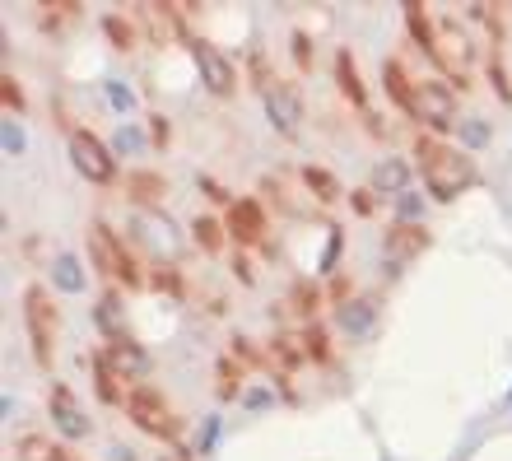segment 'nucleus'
<instances>
[{
	"label": "nucleus",
	"instance_id": "f257e3e1",
	"mask_svg": "<svg viewBox=\"0 0 512 461\" xmlns=\"http://www.w3.org/2000/svg\"><path fill=\"white\" fill-rule=\"evenodd\" d=\"M415 159L419 173H424V187H429L433 201H457L461 191H471L480 182L475 173V159L466 150H452L433 136H415Z\"/></svg>",
	"mask_w": 512,
	"mask_h": 461
},
{
	"label": "nucleus",
	"instance_id": "f03ea898",
	"mask_svg": "<svg viewBox=\"0 0 512 461\" xmlns=\"http://www.w3.org/2000/svg\"><path fill=\"white\" fill-rule=\"evenodd\" d=\"M84 238H89V261H94V271H103L108 280H117V285H126V289L145 285V275H140V266H135L131 247H126L103 219H94Z\"/></svg>",
	"mask_w": 512,
	"mask_h": 461
},
{
	"label": "nucleus",
	"instance_id": "7ed1b4c3",
	"mask_svg": "<svg viewBox=\"0 0 512 461\" xmlns=\"http://www.w3.org/2000/svg\"><path fill=\"white\" fill-rule=\"evenodd\" d=\"M126 415L135 420V429H145L149 438H163V443H177V434H182V420L163 401L159 387H149V382H135L126 392Z\"/></svg>",
	"mask_w": 512,
	"mask_h": 461
},
{
	"label": "nucleus",
	"instance_id": "20e7f679",
	"mask_svg": "<svg viewBox=\"0 0 512 461\" xmlns=\"http://www.w3.org/2000/svg\"><path fill=\"white\" fill-rule=\"evenodd\" d=\"M24 331H28V345H33V359L42 368H52V354H56V308H52V294L42 285H28L24 289Z\"/></svg>",
	"mask_w": 512,
	"mask_h": 461
},
{
	"label": "nucleus",
	"instance_id": "39448f33",
	"mask_svg": "<svg viewBox=\"0 0 512 461\" xmlns=\"http://www.w3.org/2000/svg\"><path fill=\"white\" fill-rule=\"evenodd\" d=\"M70 163H75V173L89 177L94 187H103V182L117 177V159H112V150L94 136V131H84V126L70 131Z\"/></svg>",
	"mask_w": 512,
	"mask_h": 461
},
{
	"label": "nucleus",
	"instance_id": "423d86ee",
	"mask_svg": "<svg viewBox=\"0 0 512 461\" xmlns=\"http://www.w3.org/2000/svg\"><path fill=\"white\" fill-rule=\"evenodd\" d=\"M415 122L433 126V131H452L457 126V94L443 80H419L415 84Z\"/></svg>",
	"mask_w": 512,
	"mask_h": 461
},
{
	"label": "nucleus",
	"instance_id": "0eeeda50",
	"mask_svg": "<svg viewBox=\"0 0 512 461\" xmlns=\"http://www.w3.org/2000/svg\"><path fill=\"white\" fill-rule=\"evenodd\" d=\"M224 229H229V238L238 247H261L270 233L261 201H256V196H238V201L229 205V215H224Z\"/></svg>",
	"mask_w": 512,
	"mask_h": 461
},
{
	"label": "nucleus",
	"instance_id": "6e6552de",
	"mask_svg": "<svg viewBox=\"0 0 512 461\" xmlns=\"http://www.w3.org/2000/svg\"><path fill=\"white\" fill-rule=\"evenodd\" d=\"M191 56H196V66H201V84L210 89L215 98H229L233 84H238V70H233V61L224 52H219L215 42L196 38L191 42Z\"/></svg>",
	"mask_w": 512,
	"mask_h": 461
},
{
	"label": "nucleus",
	"instance_id": "1a4fd4ad",
	"mask_svg": "<svg viewBox=\"0 0 512 461\" xmlns=\"http://www.w3.org/2000/svg\"><path fill=\"white\" fill-rule=\"evenodd\" d=\"M47 410H52V424L61 429V438H70V443L94 434V420L84 415V406L75 401V392H70L66 382H56L52 392H47Z\"/></svg>",
	"mask_w": 512,
	"mask_h": 461
},
{
	"label": "nucleus",
	"instance_id": "9d476101",
	"mask_svg": "<svg viewBox=\"0 0 512 461\" xmlns=\"http://www.w3.org/2000/svg\"><path fill=\"white\" fill-rule=\"evenodd\" d=\"M261 98H266V117H270V126H275L280 136H298V126H303V98H298L294 84L275 80Z\"/></svg>",
	"mask_w": 512,
	"mask_h": 461
},
{
	"label": "nucleus",
	"instance_id": "9b49d317",
	"mask_svg": "<svg viewBox=\"0 0 512 461\" xmlns=\"http://www.w3.org/2000/svg\"><path fill=\"white\" fill-rule=\"evenodd\" d=\"M429 247V229L424 224H391L387 238H382V252H387L391 266H405L410 257H419Z\"/></svg>",
	"mask_w": 512,
	"mask_h": 461
},
{
	"label": "nucleus",
	"instance_id": "f8f14e48",
	"mask_svg": "<svg viewBox=\"0 0 512 461\" xmlns=\"http://www.w3.org/2000/svg\"><path fill=\"white\" fill-rule=\"evenodd\" d=\"M89 368H94V392H98V401H108V406H126V378L117 373V364L108 359V350H94V354H89Z\"/></svg>",
	"mask_w": 512,
	"mask_h": 461
},
{
	"label": "nucleus",
	"instance_id": "ddd939ff",
	"mask_svg": "<svg viewBox=\"0 0 512 461\" xmlns=\"http://www.w3.org/2000/svg\"><path fill=\"white\" fill-rule=\"evenodd\" d=\"M401 10H405V28H410V38H415L419 47L429 52L433 66H443V70H447V61H443V38L433 33V19L424 14V5H415V0H410V5H401Z\"/></svg>",
	"mask_w": 512,
	"mask_h": 461
},
{
	"label": "nucleus",
	"instance_id": "4468645a",
	"mask_svg": "<svg viewBox=\"0 0 512 461\" xmlns=\"http://www.w3.org/2000/svg\"><path fill=\"white\" fill-rule=\"evenodd\" d=\"M373 322H378V303L368 299H350V303H340L336 308V326L345 331L350 340H364L368 331H373Z\"/></svg>",
	"mask_w": 512,
	"mask_h": 461
},
{
	"label": "nucleus",
	"instance_id": "2eb2a0df",
	"mask_svg": "<svg viewBox=\"0 0 512 461\" xmlns=\"http://www.w3.org/2000/svg\"><path fill=\"white\" fill-rule=\"evenodd\" d=\"M14 457H19V461H80L75 452H66L61 443H52L47 434H19Z\"/></svg>",
	"mask_w": 512,
	"mask_h": 461
},
{
	"label": "nucleus",
	"instance_id": "dca6fc26",
	"mask_svg": "<svg viewBox=\"0 0 512 461\" xmlns=\"http://www.w3.org/2000/svg\"><path fill=\"white\" fill-rule=\"evenodd\" d=\"M382 84H387V94H391V103H396V108L415 112V84L419 80H410V75H405L401 61H382Z\"/></svg>",
	"mask_w": 512,
	"mask_h": 461
},
{
	"label": "nucleus",
	"instance_id": "f3484780",
	"mask_svg": "<svg viewBox=\"0 0 512 461\" xmlns=\"http://www.w3.org/2000/svg\"><path fill=\"white\" fill-rule=\"evenodd\" d=\"M336 84L340 94L350 98L354 108H368V89H364V75H359V61L350 52H336Z\"/></svg>",
	"mask_w": 512,
	"mask_h": 461
},
{
	"label": "nucleus",
	"instance_id": "a211bd4d",
	"mask_svg": "<svg viewBox=\"0 0 512 461\" xmlns=\"http://www.w3.org/2000/svg\"><path fill=\"white\" fill-rule=\"evenodd\" d=\"M126 187H131V196L140 205H159L163 196H168V182H163V173H149V168H135V173L126 177Z\"/></svg>",
	"mask_w": 512,
	"mask_h": 461
},
{
	"label": "nucleus",
	"instance_id": "6ab92c4d",
	"mask_svg": "<svg viewBox=\"0 0 512 461\" xmlns=\"http://www.w3.org/2000/svg\"><path fill=\"white\" fill-rule=\"evenodd\" d=\"M303 187L312 191V196H317V201L322 205H336L340 196H345V191H340V182L331 173H326V168H317V163H308V168H303Z\"/></svg>",
	"mask_w": 512,
	"mask_h": 461
},
{
	"label": "nucleus",
	"instance_id": "aec40b11",
	"mask_svg": "<svg viewBox=\"0 0 512 461\" xmlns=\"http://www.w3.org/2000/svg\"><path fill=\"white\" fill-rule=\"evenodd\" d=\"M108 359L117 364V373H122V378H135V373H145V368H149V359L135 350V340H112Z\"/></svg>",
	"mask_w": 512,
	"mask_h": 461
},
{
	"label": "nucleus",
	"instance_id": "412c9836",
	"mask_svg": "<svg viewBox=\"0 0 512 461\" xmlns=\"http://www.w3.org/2000/svg\"><path fill=\"white\" fill-rule=\"evenodd\" d=\"M98 326L108 331L112 340H126V322H122V294L108 289L103 299H98Z\"/></svg>",
	"mask_w": 512,
	"mask_h": 461
},
{
	"label": "nucleus",
	"instance_id": "4be33fe9",
	"mask_svg": "<svg viewBox=\"0 0 512 461\" xmlns=\"http://www.w3.org/2000/svg\"><path fill=\"white\" fill-rule=\"evenodd\" d=\"M405 177H410V168H405L401 159H382L378 168H373V191H396V196H405Z\"/></svg>",
	"mask_w": 512,
	"mask_h": 461
},
{
	"label": "nucleus",
	"instance_id": "5701e85b",
	"mask_svg": "<svg viewBox=\"0 0 512 461\" xmlns=\"http://www.w3.org/2000/svg\"><path fill=\"white\" fill-rule=\"evenodd\" d=\"M140 229H145V243L159 247V252H177V238H173V224L159 215H140Z\"/></svg>",
	"mask_w": 512,
	"mask_h": 461
},
{
	"label": "nucleus",
	"instance_id": "b1692460",
	"mask_svg": "<svg viewBox=\"0 0 512 461\" xmlns=\"http://www.w3.org/2000/svg\"><path fill=\"white\" fill-rule=\"evenodd\" d=\"M103 33L112 38V47H117V52H135V42H140L135 24H131V19H122V14H108V19H103Z\"/></svg>",
	"mask_w": 512,
	"mask_h": 461
},
{
	"label": "nucleus",
	"instance_id": "393cba45",
	"mask_svg": "<svg viewBox=\"0 0 512 461\" xmlns=\"http://www.w3.org/2000/svg\"><path fill=\"white\" fill-rule=\"evenodd\" d=\"M191 233H196V243L205 247V252H210V257H215V252H224V224H219V219H210V215H201L196 219V224H191Z\"/></svg>",
	"mask_w": 512,
	"mask_h": 461
},
{
	"label": "nucleus",
	"instance_id": "a878e982",
	"mask_svg": "<svg viewBox=\"0 0 512 461\" xmlns=\"http://www.w3.org/2000/svg\"><path fill=\"white\" fill-rule=\"evenodd\" d=\"M52 280H56L61 289H66V294H80V289H84V271H80V261H75V257H56Z\"/></svg>",
	"mask_w": 512,
	"mask_h": 461
},
{
	"label": "nucleus",
	"instance_id": "bb28decb",
	"mask_svg": "<svg viewBox=\"0 0 512 461\" xmlns=\"http://www.w3.org/2000/svg\"><path fill=\"white\" fill-rule=\"evenodd\" d=\"M303 354H308L312 364H326V359H331V345H326V326L322 322H312L308 331H303Z\"/></svg>",
	"mask_w": 512,
	"mask_h": 461
},
{
	"label": "nucleus",
	"instance_id": "cd10ccee",
	"mask_svg": "<svg viewBox=\"0 0 512 461\" xmlns=\"http://www.w3.org/2000/svg\"><path fill=\"white\" fill-rule=\"evenodd\" d=\"M289 303H294V312L312 317V312H317V303H322V294H317V285H308V280H298L294 294H289Z\"/></svg>",
	"mask_w": 512,
	"mask_h": 461
},
{
	"label": "nucleus",
	"instance_id": "c85d7f7f",
	"mask_svg": "<svg viewBox=\"0 0 512 461\" xmlns=\"http://www.w3.org/2000/svg\"><path fill=\"white\" fill-rule=\"evenodd\" d=\"M149 285L163 289V294H173V299H182V275H177V266H154Z\"/></svg>",
	"mask_w": 512,
	"mask_h": 461
},
{
	"label": "nucleus",
	"instance_id": "c756f323",
	"mask_svg": "<svg viewBox=\"0 0 512 461\" xmlns=\"http://www.w3.org/2000/svg\"><path fill=\"white\" fill-rule=\"evenodd\" d=\"M238 387H243V373H233V359H224V364H219V396H224V401H233V396H238Z\"/></svg>",
	"mask_w": 512,
	"mask_h": 461
},
{
	"label": "nucleus",
	"instance_id": "7c9ffc66",
	"mask_svg": "<svg viewBox=\"0 0 512 461\" xmlns=\"http://www.w3.org/2000/svg\"><path fill=\"white\" fill-rule=\"evenodd\" d=\"M489 80H494V89L503 94V103H512V84H508V66H503V56L494 52L489 56Z\"/></svg>",
	"mask_w": 512,
	"mask_h": 461
},
{
	"label": "nucleus",
	"instance_id": "2f4dec72",
	"mask_svg": "<svg viewBox=\"0 0 512 461\" xmlns=\"http://www.w3.org/2000/svg\"><path fill=\"white\" fill-rule=\"evenodd\" d=\"M0 98H5V108H10L14 117L24 112V89H19V80H14V75H5V80H0Z\"/></svg>",
	"mask_w": 512,
	"mask_h": 461
},
{
	"label": "nucleus",
	"instance_id": "473e14b6",
	"mask_svg": "<svg viewBox=\"0 0 512 461\" xmlns=\"http://www.w3.org/2000/svg\"><path fill=\"white\" fill-rule=\"evenodd\" d=\"M294 61H298V70H312V42H308V33H294Z\"/></svg>",
	"mask_w": 512,
	"mask_h": 461
},
{
	"label": "nucleus",
	"instance_id": "72a5a7b5",
	"mask_svg": "<svg viewBox=\"0 0 512 461\" xmlns=\"http://www.w3.org/2000/svg\"><path fill=\"white\" fill-rule=\"evenodd\" d=\"M275 354H280L284 364H298V359H308V354H303V350H294V340H289V336H280V340H275Z\"/></svg>",
	"mask_w": 512,
	"mask_h": 461
},
{
	"label": "nucleus",
	"instance_id": "f704fd0d",
	"mask_svg": "<svg viewBox=\"0 0 512 461\" xmlns=\"http://www.w3.org/2000/svg\"><path fill=\"white\" fill-rule=\"evenodd\" d=\"M5 150H10V154L24 150V131H19L14 122H5Z\"/></svg>",
	"mask_w": 512,
	"mask_h": 461
},
{
	"label": "nucleus",
	"instance_id": "c9c22d12",
	"mask_svg": "<svg viewBox=\"0 0 512 461\" xmlns=\"http://www.w3.org/2000/svg\"><path fill=\"white\" fill-rule=\"evenodd\" d=\"M108 98L112 108H131V89H122V84H108Z\"/></svg>",
	"mask_w": 512,
	"mask_h": 461
},
{
	"label": "nucleus",
	"instance_id": "e433bc0d",
	"mask_svg": "<svg viewBox=\"0 0 512 461\" xmlns=\"http://www.w3.org/2000/svg\"><path fill=\"white\" fill-rule=\"evenodd\" d=\"M354 210H359V215H373V191H354Z\"/></svg>",
	"mask_w": 512,
	"mask_h": 461
},
{
	"label": "nucleus",
	"instance_id": "4c0bfd02",
	"mask_svg": "<svg viewBox=\"0 0 512 461\" xmlns=\"http://www.w3.org/2000/svg\"><path fill=\"white\" fill-rule=\"evenodd\" d=\"M149 122H154V140H159V145H168V122H163V117H149Z\"/></svg>",
	"mask_w": 512,
	"mask_h": 461
}]
</instances>
